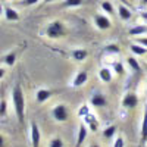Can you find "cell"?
<instances>
[{"label":"cell","instance_id":"cell-1","mask_svg":"<svg viewBox=\"0 0 147 147\" xmlns=\"http://www.w3.org/2000/svg\"><path fill=\"white\" fill-rule=\"evenodd\" d=\"M12 102H13L18 121L24 122V116H25V97H24V91L21 88V85H15L13 90H12Z\"/></svg>","mask_w":147,"mask_h":147},{"label":"cell","instance_id":"cell-2","mask_svg":"<svg viewBox=\"0 0 147 147\" xmlns=\"http://www.w3.org/2000/svg\"><path fill=\"white\" fill-rule=\"evenodd\" d=\"M65 34V25L60 21H53L47 25L46 28V35L49 38H59Z\"/></svg>","mask_w":147,"mask_h":147},{"label":"cell","instance_id":"cell-3","mask_svg":"<svg viewBox=\"0 0 147 147\" xmlns=\"http://www.w3.org/2000/svg\"><path fill=\"white\" fill-rule=\"evenodd\" d=\"M52 115H53V118L57 121V122H63V121H66L68 119V109H66V106L65 105H56L53 109H52Z\"/></svg>","mask_w":147,"mask_h":147},{"label":"cell","instance_id":"cell-4","mask_svg":"<svg viewBox=\"0 0 147 147\" xmlns=\"http://www.w3.org/2000/svg\"><path fill=\"white\" fill-rule=\"evenodd\" d=\"M94 24H96V27L105 31V30H109L110 27H112V22H110V19L106 16V15H102V13H97L94 15Z\"/></svg>","mask_w":147,"mask_h":147},{"label":"cell","instance_id":"cell-5","mask_svg":"<svg viewBox=\"0 0 147 147\" xmlns=\"http://www.w3.org/2000/svg\"><path fill=\"white\" fill-rule=\"evenodd\" d=\"M138 105V96L136 93H127L122 99V106L125 109H134Z\"/></svg>","mask_w":147,"mask_h":147},{"label":"cell","instance_id":"cell-6","mask_svg":"<svg viewBox=\"0 0 147 147\" xmlns=\"http://www.w3.org/2000/svg\"><path fill=\"white\" fill-rule=\"evenodd\" d=\"M87 81H88V74L85 71H80V72L75 74V77H74V80H72V87H75V88L82 87Z\"/></svg>","mask_w":147,"mask_h":147},{"label":"cell","instance_id":"cell-7","mask_svg":"<svg viewBox=\"0 0 147 147\" xmlns=\"http://www.w3.org/2000/svg\"><path fill=\"white\" fill-rule=\"evenodd\" d=\"M90 103L94 107H105V106H107V99H106V96H103L100 93H96L90 97Z\"/></svg>","mask_w":147,"mask_h":147},{"label":"cell","instance_id":"cell-8","mask_svg":"<svg viewBox=\"0 0 147 147\" xmlns=\"http://www.w3.org/2000/svg\"><path fill=\"white\" fill-rule=\"evenodd\" d=\"M40 138H41L40 128L35 122H32L31 124V144H32V147H40Z\"/></svg>","mask_w":147,"mask_h":147},{"label":"cell","instance_id":"cell-9","mask_svg":"<svg viewBox=\"0 0 147 147\" xmlns=\"http://www.w3.org/2000/svg\"><path fill=\"white\" fill-rule=\"evenodd\" d=\"M87 132H88V128L85 124H80L78 127V136H77V143H75V147H81L82 143L87 138Z\"/></svg>","mask_w":147,"mask_h":147},{"label":"cell","instance_id":"cell-10","mask_svg":"<svg viewBox=\"0 0 147 147\" xmlns=\"http://www.w3.org/2000/svg\"><path fill=\"white\" fill-rule=\"evenodd\" d=\"M84 119V124L88 127V129L90 131H93V132H96L97 129H99V121H97V118L94 116V115H87L85 118H82Z\"/></svg>","mask_w":147,"mask_h":147},{"label":"cell","instance_id":"cell-11","mask_svg":"<svg viewBox=\"0 0 147 147\" xmlns=\"http://www.w3.org/2000/svg\"><path fill=\"white\" fill-rule=\"evenodd\" d=\"M99 78H100V81H103V82H112V80H113V71L110 69V68H106V66L100 68V71H99Z\"/></svg>","mask_w":147,"mask_h":147},{"label":"cell","instance_id":"cell-12","mask_svg":"<svg viewBox=\"0 0 147 147\" xmlns=\"http://www.w3.org/2000/svg\"><path fill=\"white\" fill-rule=\"evenodd\" d=\"M118 15H119V18L122 21H129L132 18V12H131V9L128 6L121 3V5H118Z\"/></svg>","mask_w":147,"mask_h":147},{"label":"cell","instance_id":"cell-13","mask_svg":"<svg viewBox=\"0 0 147 147\" xmlns=\"http://www.w3.org/2000/svg\"><path fill=\"white\" fill-rule=\"evenodd\" d=\"M129 35L132 37H141L143 34L147 32V25H144V24H137V25H134L129 28Z\"/></svg>","mask_w":147,"mask_h":147},{"label":"cell","instance_id":"cell-14","mask_svg":"<svg viewBox=\"0 0 147 147\" xmlns=\"http://www.w3.org/2000/svg\"><path fill=\"white\" fill-rule=\"evenodd\" d=\"M50 96H52V91L50 90L40 88L38 91L35 93V100L38 102V103H44V102H47L49 99H50Z\"/></svg>","mask_w":147,"mask_h":147},{"label":"cell","instance_id":"cell-15","mask_svg":"<svg viewBox=\"0 0 147 147\" xmlns=\"http://www.w3.org/2000/svg\"><path fill=\"white\" fill-rule=\"evenodd\" d=\"M129 50L136 55V56H146L147 55V47H144L140 43H132L129 46Z\"/></svg>","mask_w":147,"mask_h":147},{"label":"cell","instance_id":"cell-16","mask_svg":"<svg viewBox=\"0 0 147 147\" xmlns=\"http://www.w3.org/2000/svg\"><path fill=\"white\" fill-rule=\"evenodd\" d=\"M88 56V52L85 50V49H75V50L72 52V57L77 60V62H82V60H85Z\"/></svg>","mask_w":147,"mask_h":147},{"label":"cell","instance_id":"cell-17","mask_svg":"<svg viewBox=\"0 0 147 147\" xmlns=\"http://www.w3.org/2000/svg\"><path fill=\"white\" fill-rule=\"evenodd\" d=\"M127 65H128L129 69L134 71V72L141 71V65H140V62H138V60L134 57V56H128V57H127Z\"/></svg>","mask_w":147,"mask_h":147},{"label":"cell","instance_id":"cell-18","mask_svg":"<svg viewBox=\"0 0 147 147\" xmlns=\"http://www.w3.org/2000/svg\"><path fill=\"white\" fill-rule=\"evenodd\" d=\"M5 16H6L7 21H18L19 19V13L15 9H12V7H6L5 9Z\"/></svg>","mask_w":147,"mask_h":147},{"label":"cell","instance_id":"cell-19","mask_svg":"<svg viewBox=\"0 0 147 147\" xmlns=\"http://www.w3.org/2000/svg\"><path fill=\"white\" fill-rule=\"evenodd\" d=\"M141 138H143V141L147 140V110L143 113V122H141Z\"/></svg>","mask_w":147,"mask_h":147},{"label":"cell","instance_id":"cell-20","mask_svg":"<svg viewBox=\"0 0 147 147\" xmlns=\"http://www.w3.org/2000/svg\"><path fill=\"white\" fill-rule=\"evenodd\" d=\"M84 3V0H65L62 3L63 7H78Z\"/></svg>","mask_w":147,"mask_h":147},{"label":"cell","instance_id":"cell-21","mask_svg":"<svg viewBox=\"0 0 147 147\" xmlns=\"http://www.w3.org/2000/svg\"><path fill=\"white\" fill-rule=\"evenodd\" d=\"M105 52L107 55H119V46L118 44H107V46H105Z\"/></svg>","mask_w":147,"mask_h":147},{"label":"cell","instance_id":"cell-22","mask_svg":"<svg viewBox=\"0 0 147 147\" xmlns=\"http://www.w3.org/2000/svg\"><path fill=\"white\" fill-rule=\"evenodd\" d=\"M115 134H116V127L115 125H110V127L103 129V137L105 138H112Z\"/></svg>","mask_w":147,"mask_h":147},{"label":"cell","instance_id":"cell-23","mask_svg":"<svg viewBox=\"0 0 147 147\" xmlns=\"http://www.w3.org/2000/svg\"><path fill=\"white\" fill-rule=\"evenodd\" d=\"M100 7H102L103 12H106L107 15H112L113 12H115V9H113V6H112V3H110V2H102Z\"/></svg>","mask_w":147,"mask_h":147},{"label":"cell","instance_id":"cell-24","mask_svg":"<svg viewBox=\"0 0 147 147\" xmlns=\"http://www.w3.org/2000/svg\"><path fill=\"white\" fill-rule=\"evenodd\" d=\"M87 115H90V107H88V105H81L80 109H78V116H80V118H85Z\"/></svg>","mask_w":147,"mask_h":147},{"label":"cell","instance_id":"cell-25","mask_svg":"<svg viewBox=\"0 0 147 147\" xmlns=\"http://www.w3.org/2000/svg\"><path fill=\"white\" fill-rule=\"evenodd\" d=\"M103 60H105L106 63H109V65H115L116 62H119L118 55H107V53H106V57Z\"/></svg>","mask_w":147,"mask_h":147},{"label":"cell","instance_id":"cell-26","mask_svg":"<svg viewBox=\"0 0 147 147\" xmlns=\"http://www.w3.org/2000/svg\"><path fill=\"white\" fill-rule=\"evenodd\" d=\"M15 60H16V55L15 53H9L6 57H5V63L12 66V65H15Z\"/></svg>","mask_w":147,"mask_h":147},{"label":"cell","instance_id":"cell-27","mask_svg":"<svg viewBox=\"0 0 147 147\" xmlns=\"http://www.w3.org/2000/svg\"><path fill=\"white\" fill-rule=\"evenodd\" d=\"M112 68H113V72H115V74H118V75H122V74L125 72L124 65H122L121 62H116L115 65H112Z\"/></svg>","mask_w":147,"mask_h":147},{"label":"cell","instance_id":"cell-28","mask_svg":"<svg viewBox=\"0 0 147 147\" xmlns=\"http://www.w3.org/2000/svg\"><path fill=\"white\" fill-rule=\"evenodd\" d=\"M49 147H63V141H62V138H59V137L52 138L50 143H49Z\"/></svg>","mask_w":147,"mask_h":147},{"label":"cell","instance_id":"cell-29","mask_svg":"<svg viewBox=\"0 0 147 147\" xmlns=\"http://www.w3.org/2000/svg\"><path fill=\"white\" fill-rule=\"evenodd\" d=\"M6 112H7V105H6V102H5V100H0V116L6 115Z\"/></svg>","mask_w":147,"mask_h":147},{"label":"cell","instance_id":"cell-30","mask_svg":"<svg viewBox=\"0 0 147 147\" xmlns=\"http://www.w3.org/2000/svg\"><path fill=\"white\" fill-rule=\"evenodd\" d=\"M113 147H124V138L122 137H116L113 141Z\"/></svg>","mask_w":147,"mask_h":147},{"label":"cell","instance_id":"cell-31","mask_svg":"<svg viewBox=\"0 0 147 147\" xmlns=\"http://www.w3.org/2000/svg\"><path fill=\"white\" fill-rule=\"evenodd\" d=\"M25 6H32V5H35V3H38V0H24L22 2Z\"/></svg>","mask_w":147,"mask_h":147},{"label":"cell","instance_id":"cell-32","mask_svg":"<svg viewBox=\"0 0 147 147\" xmlns=\"http://www.w3.org/2000/svg\"><path fill=\"white\" fill-rule=\"evenodd\" d=\"M137 43H140V44H143L144 47H147V37H143V38H138V41Z\"/></svg>","mask_w":147,"mask_h":147},{"label":"cell","instance_id":"cell-33","mask_svg":"<svg viewBox=\"0 0 147 147\" xmlns=\"http://www.w3.org/2000/svg\"><path fill=\"white\" fill-rule=\"evenodd\" d=\"M141 18H143L144 21H147V10H144V12H141Z\"/></svg>","mask_w":147,"mask_h":147},{"label":"cell","instance_id":"cell-34","mask_svg":"<svg viewBox=\"0 0 147 147\" xmlns=\"http://www.w3.org/2000/svg\"><path fill=\"white\" fill-rule=\"evenodd\" d=\"M3 77H5V69H3V68H0V80H2Z\"/></svg>","mask_w":147,"mask_h":147},{"label":"cell","instance_id":"cell-35","mask_svg":"<svg viewBox=\"0 0 147 147\" xmlns=\"http://www.w3.org/2000/svg\"><path fill=\"white\" fill-rule=\"evenodd\" d=\"M5 146V140H3V137L0 136V147H3Z\"/></svg>","mask_w":147,"mask_h":147},{"label":"cell","instance_id":"cell-36","mask_svg":"<svg viewBox=\"0 0 147 147\" xmlns=\"http://www.w3.org/2000/svg\"><path fill=\"white\" fill-rule=\"evenodd\" d=\"M119 2H121V3H122V5H125V6H127V5H128V0H119Z\"/></svg>","mask_w":147,"mask_h":147},{"label":"cell","instance_id":"cell-37","mask_svg":"<svg viewBox=\"0 0 147 147\" xmlns=\"http://www.w3.org/2000/svg\"><path fill=\"white\" fill-rule=\"evenodd\" d=\"M90 147H100V146H99V144H97V143H93V144H91Z\"/></svg>","mask_w":147,"mask_h":147},{"label":"cell","instance_id":"cell-38","mask_svg":"<svg viewBox=\"0 0 147 147\" xmlns=\"http://www.w3.org/2000/svg\"><path fill=\"white\" fill-rule=\"evenodd\" d=\"M140 3L141 5H147V0H140Z\"/></svg>","mask_w":147,"mask_h":147},{"label":"cell","instance_id":"cell-39","mask_svg":"<svg viewBox=\"0 0 147 147\" xmlns=\"http://www.w3.org/2000/svg\"><path fill=\"white\" fill-rule=\"evenodd\" d=\"M3 12H5L3 10V6H2V3H0V13H3Z\"/></svg>","mask_w":147,"mask_h":147},{"label":"cell","instance_id":"cell-40","mask_svg":"<svg viewBox=\"0 0 147 147\" xmlns=\"http://www.w3.org/2000/svg\"><path fill=\"white\" fill-rule=\"evenodd\" d=\"M50 2H53V0H46V3H50Z\"/></svg>","mask_w":147,"mask_h":147},{"label":"cell","instance_id":"cell-41","mask_svg":"<svg viewBox=\"0 0 147 147\" xmlns=\"http://www.w3.org/2000/svg\"><path fill=\"white\" fill-rule=\"evenodd\" d=\"M146 110H147V103H146Z\"/></svg>","mask_w":147,"mask_h":147},{"label":"cell","instance_id":"cell-42","mask_svg":"<svg viewBox=\"0 0 147 147\" xmlns=\"http://www.w3.org/2000/svg\"><path fill=\"white\" fill-rule=\"evenodd\" d=\"M146 68H147V62H146Z\"/></svg>","mask_w":147,"mask_h":147},{"label":"cell","instance_id":"cell-43","mask_svg":"<svg viewBox=\"0 0 147 147\" xmlns=\"http://www.w3.org/2000/svg\"><path fill=\"white\" fill-rule=\"evenodd\" d=\"M146 147H147V146H146Z\"/></svg>","mask_w":147,"mask_h":147}]
</instances>
